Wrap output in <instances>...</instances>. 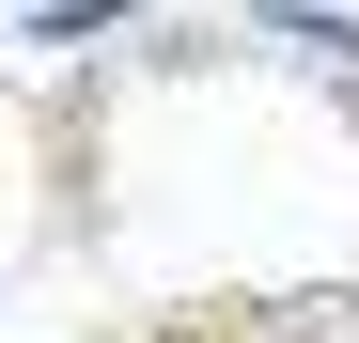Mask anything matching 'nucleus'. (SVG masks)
<instances>
[]
</instances>
